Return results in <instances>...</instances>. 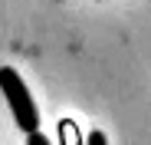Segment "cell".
Returning a JSON list of instances; mask_svg holds the SVG:
<instances>
[{
    "instance_id": "4",
    "label": "cell",
    "mask_w": 151,
    "mask_h": 145,
    "mask_svg": "<svg viewBox=\"0 0 151 145\" xmlns=\"http://www.w3.org/2000/svg\"><path fill=\"white\" fill-rule=\"evenodd\" d=\"M27 145H49V138L40 135V132H33V135H27Z\"/></svg>"
},
{
    "instance_id": "1",
    "label": "cell",
    "mask_w": 151,
    "mask_h": 145,
    "mask_svg": "<svg viewBox=\"0 0 151 145\" xmlns=\"http://www.w3.org/2000/svg\"><path fill=\"white\" fill-rule=\"evenodd\" d=\"M0 92H4V99H7L13 119H17V125L27 132V135L40 132V129H36V125H40L36 102H33V96H30L27 83H23V76H20L13 66H0Z\"/></svg>"
},
{
    "instance_id": "3",
    "label": "cell",
    "mask_w": 151,
    "mask_h": 145,
    "mask_svg": "<svg viewBox=\"0 0 151 145\" xmlns=\"http://www.w3.org/2000/svg\"><path fill=\"white\" fill-rule=\"evenodd\" d=\"M86 145H109V138H105V132H102V129H95V132H89Z\"/></svg>"
},
{
    "instance_id": "2",
    "label": "cell",
    "mask_w": 151,
    "mask_h": 145,
    "mask_svg": "<svg viewBox=\"0 0 151 145\" xmlns=\"http://www.w3.org/2000/svg\"><path fill=\"white\" fill-rule=\"evenodd\" d=\"M59 135H63V145H82V132L72 119H63L59 122Z\"/></svg>"
}]
</instances>
